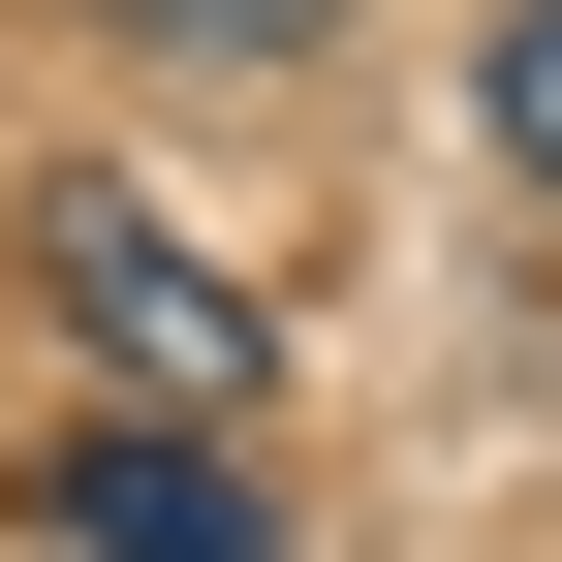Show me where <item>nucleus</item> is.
Instances as JSON below:
<instances>
[{"label":"nucleus","instance_id":"obj_1","mask_svg":"<svg viewBox=\"0 0 562 562\" xmlns=\"http://www.w3.org/2000/svg\"><path fill=\"white\" fill-rule=\"evenodd\" d=\"M32 313L94 344V375L157 406V438H220V406L281 375V313H250V281H220V250L157 220V188H63V220H32Z\"/></svg>","mask_w":562,"mask_h":562},{"label":"nucleus","instance_id":"obj_2","mask_svg":"<svg viewBox=\"0 0 562 562\" xmlns=\"http://www.w3.org/2000/svg\"><path fill=\"white\" fill-rule=\"evenodd\" d=\"M32 501H63V562H250L220 438H32Z\"/></svg>","mask_w":562,"mask_h":562},{"label":"nucleus","instance_id":"obj_3","mask_svg":"<svg viewBox=\"0 0 562 562\" xmlns=\"http://www.w3.org/2000/svg\"><path fill=\"white\" fill-rule=\"evenodd\" d=\"M94 32H157V63H313L344 0H94Z\"/></svg>","mask_w":562,"mask_h":562},{"label":"nucleus","instance_id":"obj_4","mask_svg":"<svg viewBox=\"0 0 562 562\" xmlns=\"http://www.w3.org/2000/svg\"><path fill=\"white\" fill-rule=\"evenodd\" d=\"M469 94H501V157L562 188V0H501V63H469Z\"/></svg>","mask_w":562,"mask_h":562}]
</instances>
